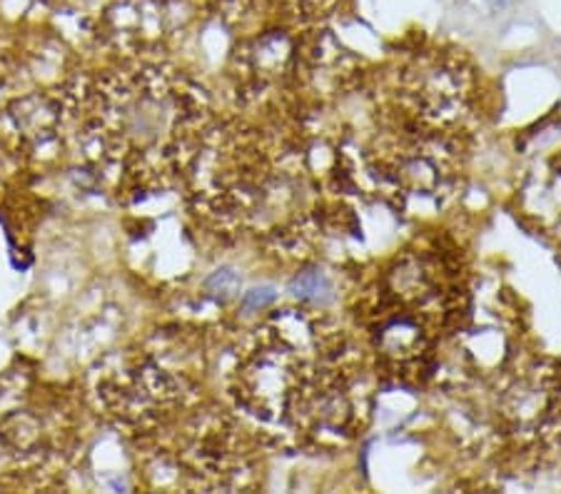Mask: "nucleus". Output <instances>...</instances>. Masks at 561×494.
<instances>
[{"mask_svg": "<svg viewBox=\"0 0 561 494\" xmlns=\"http://www.w3.org/2000/svg\"><path fill=\"white\" fill-rule=\"evenodd\" d=\"M350 353L328 318L287 310L257 330L238 367L240 402L262 422L310 437L350 433L357 422Z\"/></svg>", "mask_w": 561, "mask_h": 494, "instance_id": "1", "label": "nucleus"}, {"mask_svg": "<svg viewBox=\"0 0 561 494\" xmlns=\"http://www.w3.org/2000/svg\"><path fill=\"white\" fill-rule=\"evenodd\" d=\"M459 146L449 130L407 125L377 142L375 173L404 195L432 197L449 191L459 173Z\"/></svg>", "mask_w": 561, "mask_h": 494, "instance_id": "2", "label": "nucleus"}, {"mask_svg": "<svg viewBox=\"0 0 561 494\" xmlns=\"http://www.w3.org/2000/svg\"><path fill=\"white\" fill-rule=\"evenodd\" d=\"M474 80L469 68L449 53H427L402 70L397 101L414 123L451 130L472 103Z\"/></svg>", "mask_w": 561, "mask_h": 494, "instance_id": "3", "label": "nucleus"}, {"mask_svg": "<svg viewBox=\"0 0 561 494\" xmlns=\"http://www.w3.org/2000/svg\"><path fill=\"white\" fill-rule=\"evenodd\" d=\"M275 300V290L273 287H257V290H250L245 292V298H242V305H245L248 310H260L265 308Z\"/></svg>", "mask_w": 561, "mask_h": 494, "instance_id": "4", "label": "nucleus"}]
</instances>
